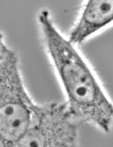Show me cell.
Wrapping results in <instances>:
<instances>
[{
  "label": "cell",
  "instance_id": "5b68a950",
  "mask_svg": "<svg viewBox=\"0 0 113 147\" xmlns=\"http://www.w3.org/2000/svg\"><path fill=\"white\" fill-rule=\"evenodd\" d=\"M6 43H5V40H3V35L0 33V59L2 58L3 55V51H5V48H6Z\"/></svg>",
  "mask_w": 113,
  "mask_h": 147
},
{
  "label": "cell",
  "instance_id": "277c9868",
  "mask_svg": "<svg viewBox=\"0 0 113 147\" xmlns=\"http://www.w3.org/2000/svg\"><path fill=\"white\" fill-rule=\"evenodd\" d=\"M112 23L113 0H88L83 5L68 40L74 45L81 44Z\"/></svg>",
  "mask_w": 113,
  "mask_h": 147
},
{
  "label": "cell",
  "instance_id": "6da1fadb",
  "mask_svg": "<svg viewBox=\"0 0 113 147\" xmlns=\"http://www.w3.org/2000/svg\"><path fill=\"white\" fill-rule=\"evenodd\" d=\"M38 22L70 110L79 121L110 132L113 127V103L94 71L75 45L57 28L49 10H41Z\"/></svg>",
  "mask_w": 113,
  "mask_h": 147
},
{
  "label": "cell",
  "instance_id": "7a4b0ae2",
  "mask_svg": "<svg viewBox=\"0 0 113 147\" xmlns=\"http://www.w3.org/2000/svg\"><path fill=\"white\" fill-rule=\"evenodd\" d=\"M35 107L25 88L18 57L6 45L0 59V146H18Z\"/></svg>",
  "mask_w": 113,
  "mask_h": 147
},
{
  "label": "cell",
  "instance_id": "3957f363",
  "mask_svg": "<svg viewBox=\"0 0 113 147\" xmlns=\"http://www.w3.org/2000/svg\"><path fill=\"white\" fill-rule=\"evenodd\" d=\"M79 120L67 102L36 104L31 125L18 146H78Z\"/></svg>",
  "mask_w": 113,
  "mask_h": 147
}]
</instances>
